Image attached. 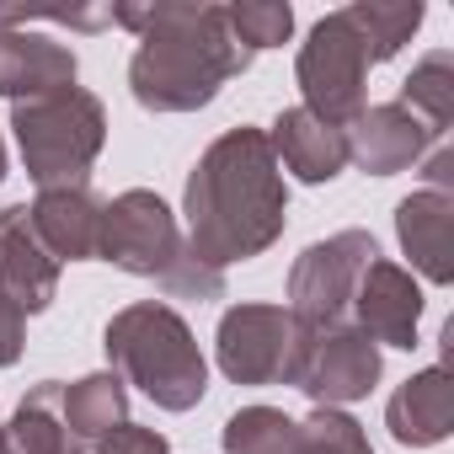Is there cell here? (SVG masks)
Here are the masks:
<instances>
[{
	"mask_svg": "<svg viewBox=\"0 0 454 454\" xmlns=\"http://www.w3.org/2000/svg\"><path fill=\"white\" fill-rule=\"evenodd\" d=\"M224 454H294L300 449V422L278 406H241L219 427Z\"/></svg>",
	"mask_w": 454,
	"mask_h": 454,
	"instance_id": "obj_22",
	"label": "cell"
},
{
	"mask_svg": "<svg viewBox=\"0 0 454 454\" xmlns=\"http://www.w3.org/2000/svg\"><path fill=\"white\" fill-rule=\"evenodd\" d=\"M22 348H27V316L12 300H0V369H12Z\"/></svg>",
	"mask_w": 454,
	"mask_h": 454,
	"instance_id": "obj_26",
	"label": "cell"
},
{
	"mask_svg": "<svg viewBox=\"0 0 454 454\" xmlns=\"http://www.w3.org/2000/svg\"><path fill=\"white\" fill-rule=\"evenodd\" d=\"M0 454H12V443H6V427H0Z\"/></svg>",
	"mask_w": 454,
	"mask_h": 454,
	"instance_id": "obj_29",
	"label": "cell"
},
{
	"mask_svg": "<svg viewBox=\"0 0 454 454\" xmlns=\"http://www.w3.org/2000/svg\"><path fill=\"white\" fill-rule=\"evenodd\" d=\"M422 176H427L433 192H454V150L449 145H433L422 155Z\"/></svg>",
	"mask_w": 454,
	"mask_h": 454,
	"instance_id": "obj_27",
	"label": "cell"
},
{
	"mask_svg": "<svg viewBox=\"0 0 454 454\" xmlns=\"http://www.w3.org/2000/svg\"><path fill=\"white\" fill-rule=\"evenodd\" d=\"M224 22L247 54L284 49L294 38V6H284V0H236V6H224Z\"/></svg>",
	"mask_w": 454,
	"mask_h": 454,
	"instance_id": "obj_23",
	"label": "cell"
},
{
	"mask_svg": "<svg viewBox=\"0 0 454 454\" xmlns=\"http://www.w3.org/2000/svg\"><path fill=\"white\" fill-rule=\"evenodd\" d=\"M310 332L284 305H231L214 332V358L231 385H294Z\"/></svg>",
	"mask_w": 454,
	"mask_h": 454,
	"instance_id": "obj_7",
	"label": "cell"
},
{
	"mask_svg": "<svg viewBox=\"0 0 454 454\" xmlns=\"http://www.w3.org/2000/svg\"><path fill=\"white\" fill-rule=\"evenodd\" d=\"M294 81H300V107L305 113H316L321 123H332V129H348L369 102H364V86H369V49H364V38H358V27H353V17H348V6L342 12H326L316 27H310V38L300 43V59H294Z\"/></svg>",
	"mask_w": 454,
	"mask_h": 454,
	"instance_id": "obj_6",
	"label": "cell"
},
{
	"mask_svg": "<svg viewBox=\"0 0 454 454\" xmlns=\"http://www.w3.org/2000/svg\"><path fill=\"white\" fill-rule=\"evenodd\" d=\"M123 422H129V385L113 369L81 374V380L65 385V427H70V443L102 438V433H113Z\"/></svg>",
	"mask_w": 454,
	"mask_h": 454,
	"instance_id": "obj_18",
	"label": "cell"
},
{
	"mask_svg": "<svg viewBox=\"0 0 454 454\" xmlns=\"http://www.w3.org/2000/svg\"><path fill=\"white\" fill-rule=\"evenodd\" d=\"M348 17H353L358 38L369 49V65H380V59H395L411 43V33L422 27L427 6L422 0H358V6H348Z\"/></svg>",
	"mask_w": 454,
	"mask_h": 454,
	"instance_id": "obj_21",
	"label": "cell"
},
{
	"mask_svg": "<svg viewBox=\"0 0 454 454\" xmlns=\"http://www.w3.org/2000/svg\"><path fill=\"white\" fill-rule=\"evenodd\" d=\"M380 257L374 236L369 231H337L326 241H310L294 268H289V316L305 326V332H326V326H342L353 316V294H358V278L364 268Z\"/></svg>",
	"mask_w": 454,
	"mask_h": 454,
	"instance_id": "obj_8",
	"label": "cell"
},
{
	"mask_svg": "<svg viewBox=\"0 0 454 454\" xmlns=\"http://www.w3.org/2000/svg\"><path fill=\"white\" fill-rule=\"evenodd\" d=\"M70 454H166V433L155 427H139V422H123L102 438H86V443H70Z\"/></svg>",
	"mask_w": 454,
	"mask_h": 454,
	"instance_id": "obj_25",
	"label": "cell"
},
{
	"mask_svg": "<svg viewBox=\"0 0 454 454\" xmlns=\"http://www.w3.org/2000/svg\"><path fill=\"white\" fill-rule=\"evenodd\" d=\"M385 427L401 449H433L454 433V380L443 364L411 374L390 401H385Z\"/></svg>",
	"mask_w": 454,
	"mask_h": 454,
	"instance_id": "obj_17",
	"label": "cell"
},
{
	"mask_svg": "<svg viewBox=\"0 0 454 454\" xmlns=\"http://www.w3.org/2000/svg\"><path fill=\"white\" fill-rule=\"evenodd\" d=\"M187 214V252L208 268H231L262 257L289 224V187L278 171V155L268 145V129H224L182 187Z\"/></svg>",
	"mask_w": 454,
	"mask_h": 454,
	"instance_id": "obj_1",
	"label": "cell"
},
{
	"mask_svg": "<svg viewBox=\"0 0 454 454\" xmlns=\"http://www.w3.org/2000/svg\"><path fill=\"white\" fill-rule=\"evenodd\" d=\"M12 134H17L22 166L38 182V192L86 187V176H91V166L107 145V107H102L97 91L65 86L54 97L17 102L12 107Z\"/></svg>",
	"mask_w": 454,
	"mask_h": 454,
	"instance_id": "obj_5",
	"label": "cell"
},
{
	"mask_svg": "<svg viewBox=\"0 0 454 454\" xmlns=\"http://www.w3.org/2000/svg\"><path fill=\"white\" fill-rule=\"evenodd\" d=\"M422 284L411 278V268L390 262V257H374L358 278V294H353V326L369 332L380 348H417V326H422Z\"/></svg>",
	"mask_w": 454,
	"mask_h": 454,
	"instance_id": "obj_10",
	"label": "cell"
},
{
	"mask_svg": "<svg viewBox=\"0 0 454 454\" xmlns=\"http://www.w3.org/2000/svg\"><path fill=\"white\" fill-rule=\"evenodd\" d=\"M0 300H12L22 316H38L59 300V262L38 247L27 203H6V231H0Z\"/></svg>",
	"mask_w": 454,
	"mask_h": 454,
	"instance_id": "obj_14",
	"label": "cell"
},
{
	"mask_svg": "<svg viewBox=\"0 0 454 454\" xmlns=\"http://www.w3.org/2000/svg\"><path fill=\"white\" fill-rule=\"evenodd\" d=\"M0 182H6V139H0Z\"/></svg>",
	"mask_w": 454,
	"mask_h": 454,
	"instance_id": "obj_28",
	"label": "cell"
},
{
	"mask_svg": "<svg viewBox=\"0 0 454 454\" xmlns=\"http://www.w3.org/2000/svg\"><path fill=\"white\" fill-rule=\"evenodd\" d=\"M268 145L278 155V171H294L310 187H321V182H332V176L348 171V134L332 129V123H321L305 107H284L273 118V129H268Z\"/></svg>",
	"mask_w": 454,
	"mask_h": 454,
	"instance_id": "obj_16",
	"label": "cell"
},
{
	"mask_svg": "<svg viewBox=\"0 0 454 454\" xmlns=\"http://www.w3.org/2000/svg\"><path fill=\"white\" fill-rule=\"evenodd\" d=\"M294 454H374L369 433L358 417H348L342 406H316L300 422V449Z\"/></svg>",
	"mask_w": 454,
	"mask_h": 454,
	"instance_id": "obj_24",
	"label": "cell"
},
{
	"mask_svg": "<svg viewBox=\"0 0 454 454\" xmlns=\"http://www.w3.org/2000/svg\"><path fill=\"white\" fill-rule=\"evenodd\" d=\"M6 443H12V454H70L65 385L59 380H43L17 401V411L6 422Z\"/></svg>",
	"mask_w": 454,
	"mask_h": 454,
	"instance_id": "obj_19",
	"label": "cell"
},
{
	"mask_svg": "<svg viewBox=\"0 0 454 454\" xmlns=\"http://www.w3.org/2000/svg\"><path fill=\"white\" fill-rule=\"evenodd\" d=\"M380 374H385L380 342L369 332H358L353 321H342V326L310 332L294 390H305L316 406H348V401H364L380 385Z\"/></svg>",
	"mask_w": 454,
	"mask_h": 454,
	"instance_id": "obj_9",
	"label": "cell"
},
{
	"mask_svg": "<svg viewBox=\"0 0 454 454\" xmlns=\"http://www.w3.org/2000/svg\"><path fill=\"white\" fill-rule=\"evenodd\" d=\"M395 241L427 284H454V192H411L395 203Z\"/></svg>",
	"mask_w": 454,
	"mask_h": 454,
	"instance_id": "obj_15",
	"label": "cell"
},
{
	"mask_svg": "<svg viewBox=\"0 0 454 454\" xmlns=\"http://www.w3.org/2000/svg\"><path fill=\"white\" fill-rule=\"evenodd\" d=\"M113 22L139 33L129 59V91L145 113H198L224 81L247 75L252 54L236 43L224 6L214 0H150V6H113Z\"/></svg>",
	"mask_w": 454,
	"mask_h": 454,
	"instance_id": "obj_2",
	"label": "cell"
},
{
	"mask_svg": "<svg viewBox=\"0 0 454 454\" xmlns=\"http://www.w3.org/2000/svg\"><path fill=\"white\" fill-rule=\"evenodd\" d=\"M348 160L369 176H395V171H411L422 166V155L443 139H433L427 123H417L401 102H374L364 107L348 129Z\"/></svg>",
	"mask_w": 454,
	"mask_h": 454,
	"instance_id": "obj_11",
	"label": "cell"
},
{
	"mask_svg": "<svg viewBox=\"0 0 454 454\" xmlns=\"http://www.w3.org/2000/svg\"><path fill=\"white\" fill-rule=\"evenodd\" d=\"M417 123L433 129V139H443V129L454 123V54L449 49H433L411 65V75L401 81V97H395Z\"/></svg>",
	"mask_w": 454,
	"mask_h": 454,
	"instance_id": "obj_20",
	"label": "cell"
},
{
	"mask_svg": "<svg viewBox=\"0 0 454 454\" xmlns=\"http://www.w3.org/2000/svg\"><path fill=\"white\" fill-rule=\"evenodd\" d=\"M0 231H6V208H0Z\"/></svg>",
	"mask_w": 454,
	"mask_h": 454,
	"instance_id": "obj_30",
	"label": "cell"
},
{
	"mask_svg": "<svg viewBox=\"0 0 454 454\" xmlns=\"http://www.w3.org/2000/svg\"><path fill=\"white\" fill-rule=\"evenodd\" d=\"M27 224L38 247L65 262H97V231H102V198L91 187H49L27 203Z\"/></svg>",
	"mask_w": 454,
	"mask_h": 454,
	"instance_id": "obj_13",
	"label": "cell"
},
{
	"mask_svg": "<svg viewBox=\"0 0 454 454\" xmlns=\"http://www.w3.org/2000/svg\"><path fill=\"white\" fill-rule=\"evenodd\" d=\"M75 75H81L75 49H65L33 27H0V97L12 107L54 97L65 86H75Z\"/></svg>",
	"mask_w": 454,
	"mask_h": 454,
	"instance_id": "obj_12",
	"label": "cell"
},
{
	"mask_svg": "<svg viewBox=\"0 0 454 454\" xmlns=\"http://www.w3.org/2000/svg\"><path fill=\"white\" fill-rule=\"evenodd\" d=\"M97 262H113L134 278H155L171 300H219L224 273L198 262L187 252V236L160 192L129 187L102 203V231H97Z\"/></svg>",
	"mask_w": 454,
	"mask_h": 454,
	"instance_id": "obj_3",
	"label": "cell"
},
{
	"mask_svg": "<svg viewBox=\"0 0 454 454\" xmlns=\"http://www.w3.org/2000/svg\"><path fill=\"white\" fill-rule=\"evenodd\" d=\"M102 353L113 374L123 385H139L160 411H192L208 395V364L198 353V337L166 300L123 305L102 332Z\"/></svg>",
	"mask_w": 454,
	"mask_h": 454,
	"instance_id": "obj_4",
	"label": "cell"
}]
</instances>
